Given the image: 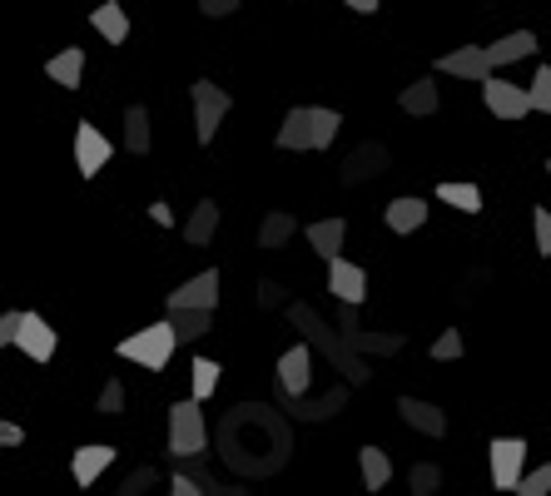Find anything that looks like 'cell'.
Instances as JSON below:
<instances>
[{"instance_id":"1","label":"cell","mask_w":551,"mask_h":496,"mask_svg":"<svg viewBox=\"0 0 551 496\" xmlns=\"http://www.w3.org/2000/svg\"><path fill=\"white\" fill-rule=\"evenodd\" d=\"M343 129V115L338 110H323V105H293L283 124H278L274 144L278 149H333Z\"/></svg>"},{"instance_id":"2","label":"cell","mask_w":551,"mask_h":496,"mask_svg":"<svg viewBox=\"0 0 551 496\" xmlns=\"http://www.w3.org/2000/svg\"><path fill=\"white\" fill-rule=\"evenodd\" d=\"M174 348H179V338H174L169 318H164V323H149V328H139L135 338H120V343H115V353H120L125 363H139V368H149V372L169 368Z\"/></svg>"},{"instance_id":"3","label":"cell","mask_w":551,"mask_h":496,"mask_svg":"<svg viewBox=\"0 0 551 496\" xmlns=\"http://www.w3.org/2000/svg\"><path fill=\"white\" fill-rule=\"evenodd\" d=\"M288 318H293V328H303V333H308V348H318V353H323L328 363H338V368L348 372V382H363V377H368V372H363V363H358V358L348 353V343H343V338H333V333L323 328V318H318L313 308L293 303V308H288Z\"/></svg>"},{"instance_id":"4","label":"cell","mask_w":551,"mask_h":496,"mask_svg":"<svg viewBox=\"0 0 551 496\" xmlns=\"http://www.w3.org/2000/svg\"><path fill=\"white\" fill-rule=\"evenodd\" d=\"M204 442H209V422H204V412H199V402L189 397V402H174L169 407V457H199L204 452Z\"/></svg>"},{"instance_id":"5","label":"cell","mask_w":551,"mask_h":496,"mask_svg":"<svg viewBox=\"0 0 551 496\" xmlns=\"http://www.w3.org/2000/svg\"><path fill=\"white\" fill-rule=\"evenodd\" d=\"M189 95H194V139L199 144H214L219 124L229 120V110H234V95L224 85H214V80H194Z\"/></svg>"},{"instance_id":"6","label":"cell","mask_w":551,"mask_h":496,"mask_svg":"<svg viewBox=\"0 0 551 496\" xmlns=\"http://www.w3.org/2000/svg\"><path fill=\"white\" fill-rule=\"evenodd\" d=\"M527 457H532V447H527L522 437H492V447H487L492 487H497V492H512L517 477H522V467H527Z\"/></svg>"},{"instance_id":"7","label":"cell","mask_w":551,"mask_h":496,"mask_svg":"<svg viewBox=\"0 0 551 496\" xmlns=\"http://www.w3.org/2000/svg\"><path fill=\"white\" fill-rule=\"evenodd\" d=\"M10 348H20L30 363H50L55 348H60V333H55L40 313H20V328H15V343H10Z\"/></svg>"},{"instance_id":"8","label":"cell","mask_w":551,"mask_h":496,"mask_svg":"<svg viewBox=\"0 0 551 496\" xmlns=\"http://www.w3.org/2000/svg\"><path fill=\"white\" fill-rule=\"evenodd\" d=\"M110 154H115V144L100 134V124L90 120L75 124V169H80V179H95L110 164Z\"/></svg>"},{"instance_id":"9","label":"cell","mask_w":551,"mask_h":496,"mask_svg":"<svg viewBox=\"0 0 551 496\" xmlns=\"http://www.w3.org/2000/svg\"><path fill=\"white\" fill-rule=\"evenodd\" d=\"M477 85H482V105H487L497 120H527V115H532V105H527V90H522V85L497 80V75H487V80H477Z\"/></svg>"},{"instance_id":"10","label":"cell","mask_w":551,"mask_h":496,"mask_svg":"<svg viewBox=\"0 0 551 496\" xmlns=\"http://www.w3.org/2000/svg\"><path fill=\"white\" fill-rule=\"evenodd\" d=\"M308 382H313V348H308V343H293V348L278 358V392H283L288 402H298V397L308 392Z\"/></svg>"},{"instance_id":"11","label":"cell","mask_w":551,"mask_h":496,"mask_svg":"<svg viewBox=\"0 0 551 496\" xmlns=\"http://www.w3.org/2000/svg\"><path fill=\"white\" fill-rule=\"evenodd\" d=\"M328 263V293L338 298V303H363L368 298V273L358 268V263H348L343 253H333V258H323Z\"/></svg>"},{"instance_id":"12","label":"cell","mask_w":551,"mask_h":496,"mask_svg":"<svg viewBox=\"0 0 551 496\" xmlns=\"http://www.w3.org/2000/svg\"><path fill=\"white\" fill-rule=\"evenodd\" d=\"M432 65H437V75H452V80H487V75H492L482 45H457V50L437 55Z\"/></svg>"},{"instance_id":"13","label":"cell","mask_w":551,"mask_h":496,"mask_svg":"<svg viewBox=\"0 0 551 496\" xmlns=\"http://www.w3.org/2000/svg\"><path fill=\"white\" fill-rule=\"evenodd\" d=\"M115 447L110 442H90V447H75V457H70V477H75V487H95L110 467H115Z\"/></svg>"},{"instance_id":"14","label":"cell","mask_w":551,"mask_h":496,"mask_svg":"<svg viewBox=\"0 0 551 496\" xmlns=\"http://www.w3.org/2000/svg\"><path fill=\"white\" fill-rule=\"evenodd\" d=\"M169 308H219V268H204V273H194L189 283H179L174 293H169Z\"/></svg>"},{"instance_id":"15","label":"cell","mask_w":551,"mask_h":496,"mask_svg":"<svg viewBox=\"0 0 551 496\" xmlns=\"http://www.w3.org/2000/svg\"><path fill=\"white\" fill-rule=\"evenodd\" d=\"M338 323H343V343L348 348H373V353H398L403 348V338H393V333H363L358 328V303H343Z\"/></svg>"},{"instance_id":"16","label":"cell","mask_w":551,"mask_h":496,"mask_svg":"<svg viewBox=\"0 0 551 496\" xmlns=\"http://www.w3.org/2000/svg\"><path fill=\"white\" fill-rule=\"evenodd\" d=\"M398 412H403V422L422 432V437H447V412L437 407V402H422V397H398Z\"/></svg>"},{"instance_id":"17","label":"cell","mask_w":551,"mask_h":496,"mask_svg":"<svg viewBox=\"0 0 551 496\" xmlns=\"http://www.w3.org/2000/svg\"><path fill=\"white\" fill-rule=\"evenodd\" d=\"M482 50H487V65H492V70H502V65L532 60V55H537V35H532V30H512V35H502V40L482 45Z\"/></svg>"},{"instance_id":"18","label":"cell","mask_w":551,"mask_h":496,"mask_svg":"<svg viewBox=\"0 0 551 496\" xmlns=\"http://www.w3.org/2000/svg\"><path fill=\"white\" fill-rule=\"evenodd\" d=\"M303 239H308V248H313L318 258H333V253H343L348 224L333 214V219H318V224H308V229H303Z\"/></svg>"},{"instance_id":"19","label":"cell","mask_w":551,"mask_h":496,"mask_svg":"<svg viewBox=\"0 0 551 496\" xmlns=\"http://www.w3.org/2000/svg\"><path fill=\"white\" fill-rule=\"evenodd\" d=\"M383 219H388V229L393 234H417L422 224H427V199H393L388 209H383Z\"/></svg>"},{"instance_id":"20","label":"cell","mask_w":551,"mask_h":496,"mask_svg":"<svg viewBox=\"0 0 551 496\" xmlns=\"http://www.w3.org/2000/svg\"><path fill=\"white\" fill-rule=\"evenodd\" d=\"M90 25H95V30H100L110 45H125V40H130V15H125V5H120V0H105V5H95Z\"/></svg>"},{"instance_id":"21","label":"cell","mask_w":551,"mask_h":496,"mask_svg":"<svg viewBox=\"0 0 551 496\" xmlns=\"http://www.w3.org/2000/svg\"><path fill=\"white\" fill-rule=\"evenodd\" d=\"M45 75H50L55 85H65V90H80V80H85V50H80V45L60 50L55 60H45Z\"/></svg>"},{"instance_id":"22","label":"cell","mask_w":551,"mask_h":496,"mask_svg":"<svg viewBox=\"0 0 551 496\" xmlns=\"http://www.w3.org/2000/svg\"><path fill=\"white\" fill-rule=\"evenodd\" d=\"M383 169H388V149H383V144H363V149L343 164V179H348V184H363V179H378Z\"/></svg>"},{"instance_id":"23","label":"cell","mask_w":551,"mask_h":496,"mask_svg":"<svg viewBox=\"0 0 551 496\" xmlns=\"http://www.w3.org/2000/svg\"><path fill=\"white\" fill-rule=\"evenodd\" d=\"M358 472H363V487L368 492H383L388 482H393V462H388V452L383 447H358Z\"/></svg>"},{"instance_id":"24","label":"cell","mask_w":551,"mask_h":496,"mask_svg":"<svg viewBox=\"0 0 551 496\" xmlns=\"http://www.w3.org/2000/svg\"><path fill=\"white\" fill-rule=\"evenodd\" d=\"M209 323H214L209 308H169V328H174L179 343H199L209 333Z\"/></svg>"},{"instance_id":"25","label":"cell","mask_w":551,"mask_h":496,"mask_svg":"<svg viewBox=\"0 0 551 496\" xmlns=\"http://www.w3.org/2000/svg\"><path fill=\"white\" fill-rule=\"evenodd\" d=\"M214 229H219V204H214V199H199L194 214H189V224H184V244L204 248L214 239Z\"/></svg>"},{"instance_id":"26","label":"cell","mask_w":551,"mask_h":496,"mask_svg":"<svg viewBox=\"0 0 551 496\" xmlns=\"http://www.w3.org/2000/svg\"><path fill=\"white\" fill-rule=\"evenodd\" d=\"M398 110L403 115H437V80H413L398 95Z\"/></svg>"},{"instance_id":"27","label":"cell","mask_w":551,"mask_h":496,"mask_svg":"<svg viewBox=\"0 0 551 496\" xmlns=\"http://www.w3.org/2000/svg\"><path fill=\"white\" fill-rule=\"evenodd\" d=\"M125 149H130V154H149V149H154L149 110H144V105H130V110H125Z\"/></svg>"},{"instance_id":"28","label":"cell","mask_w":551,"mask_h":496,"mask_svg":"<svg viewBox=\"0 0 551 496\" xmlns=\"http://www.w3.org/2000/svg\"><path fill=\"white\" fill-rule=\"evenodd\" d=\"M293 214H283V209H274V214H264V224H259V248L264 253H274V248H283L288 239H293Z\"/></svg>"},{"instance_id":"29","label":"cell","mask_w":551,"mask_h":496,"mask_svg":"<svg viewBox=\"0 0 551 496\" xmlns=\"http://www.w3.org/2000/svg\"><path fill=\"white\" fill-rule=\"evenodd\" d=\"M437 199L442 204H452V209H462V214H482V189L477 184H437Z\"/></svg>"},{"instance_id":"30","label":"cell","mask_w":551,"mask_h":496,"mask_svg":"<svg viewBox=\"0 0 551 496\" xmlns=\"http://www.w3.org/2000/svg\"><path fill=\"white\" fill-rule=\"evenodd\" d=\"M219 377H224V368H219V363H209V358H194V368H189L194 402H209V397H214V387H219Z\"/></svg>"},{"instance_id":"31","label":"cell","mask_w":551,"mask_h":496,"mask_svg":"<svg viewBox=\"0 0 551 496\" xmlns=\"http://www.w3.org/2000/svg\"><path fill=\"white\" fill-rule=\"evenodd\" d=\"M437 487H442V467H437V462H413V467H408V492L432 496Z\"/></svg>"},{"instance_id":"32","label":"cell","mask_w":551,"mask_h":496,"mask_svg":"<svg viewBox=\"0 0 551 496\" xmlns=\"http://www.w3.org/2000/svg\"><path fill=\"white\" fill-rule=\"evenodd\" d=\"M512 492H517V496H547L551 492V467H547V462H542V467H532V472L522 467V477H517V487H512Z\"/></svg>"},{"instance_id":"33","label":"cell","mask_w":551,"mask_h":496,"mask_svg":"<svg viewBox=\"0 0 551 496\" xmlns=\"http://www.w3.org/2000/svg\"><path fill=\"white\" fill-rule=\"evenodd\" d=\"M527 105H532L537 115H551V70L547 65H537V80H532V90H527Z\"/></svg>"},{"instance_id":"34","label":"cell","mask_w":551,"mask_h":496,"mask_svg":"<svg viewBox=\"0 0 551 496\" xmlns=\"http://www.w3.org/2000/svg\"><path fill=\"white\" fill-rule=\"evenodd\" d=\"M95 412H100V417H120V412H125V382H120V377H110V382H105V392H100Z\"/></svg>"},{"instance_id":"35","label":"cell","mask_w":551,"mask_h":496,"mask_svg":"<svg viewBox=\"0 0 551 496\" xmlns=\"http://www.w3.org/2000/svg\"><path fill=\"white\" fill-rule=\"evenodd\" d=\"M462 348H467V343H462V333H457V328H447V333H437L432 358H437V363H457V358H462Z\"/></svg>"},{"instance_id":"36","label":"cell","mask_w":551,"mask_h":496,"mask_svg":"<svg viewBox=\"0 0 551 496\" xmlns=\"http://www.w3.org/2000/svg\"><path fill=\"white\" fill-rule=\"evenodd\" d=\"M532 229H537V253L551 258V214L547 209H532Z\"/></svg>"},{"instance_id":"37","label":"cell","mask_w":551,"mask_h":496,"mask_svg":"<svg viewBox=\"0 0 551 496\" xmlns=\"http://www.w3.org/2000/svg\"><path fill=\"white\" fill-rule=\"evenodd\" d=\"M154 482H159V472H154V467H139V472H130V477L120 482V492L135 496V492H144V487H154Z\"/></svg>"},{"instance_id":"38","label":"cell","mask_w":551,"mask_h":496,"mask_svg":"<svg viewBox=\"0 0 551 496\" xmlns=\"http://www.w3.org/2000/svg\"><path fill=\"white\" fill-rule=\"evenodd\" d=\"M234 10H239V0H199V15H209V20H224Z\"/></svg>"},{"instance_id":"39","label":"cell","mask_w":551,"mask_h":496,"mask_svg":"<svg viewBox=\"0 0 551 496\" xmlns=\"http://www.w3.org/2000/svg\"><path fill=\"white\" fill-rule=\"evenodd\" d=\"M169 492H174V496H199L204 487H199L189 472H174V477H169Z\"/></svg>"},{"instance_id":"40","label":"cell","mask_w":551,"mask_h":496,"mask_svg":"<svg viewBox=\"0 0 551 496\" xmlns=\"http://www.w3.org/2000/svg\"><path fill=\"white\" fill-rule=\"evenodd\" d=\"M15 328H20V313L10 308V313H0V348H10L15 343Z\"/></svg>"},{"instance_id":"41","label":"cell","mask_w":551,"mask_h":496,"mask_svg":"<svg viewBox=\"0 0 551 496\" xmlns=\"http://www.w3.org/2000/svg\"><path fill=\"white\" fill-rule=\"evenodd\" d=\"M149 219H154L159 229H174V209H169L164 199H154V204H149Z\"/></svg>"},{"instance_id":"42","label":"cell","mask_w":551,"mask_h":496,"mask_svg":"<svg viewBox=\"0 0 551 496\" xmlns=\"http://www.w3.org/2000/svg\"><path fill=\"white\" fill-rule=\"evenodd\" d=\"M20 442H25V427H15V422L0 417V447H20Z\"/></svg>"},{"instance_id":"43","label":"cell","mask_w":551,"mask_h":496,"mask_svg":"<svg viewBox=\"0 0 551 496\" xmlns=\"http://www.w3.org/2000/svg\"><path fill=\"white\" fill-rule=\"evenodd\" d=\"M343 5H348V10H358V15H373L383 0H343Z\"/></svg>"},{"instance_id":"44","label":"cell","mask_w":551,"mask_h":496,"mask_svg":"<svg viewBox=\"0 0 551 496\" xmlns=\"http://www.w3.org/2000/svg\"><path fill=\"white\" fill-rule=\"evenodd\" d=\"M0 353H5V348H0Z\"/></svg>"}]
</instances>
